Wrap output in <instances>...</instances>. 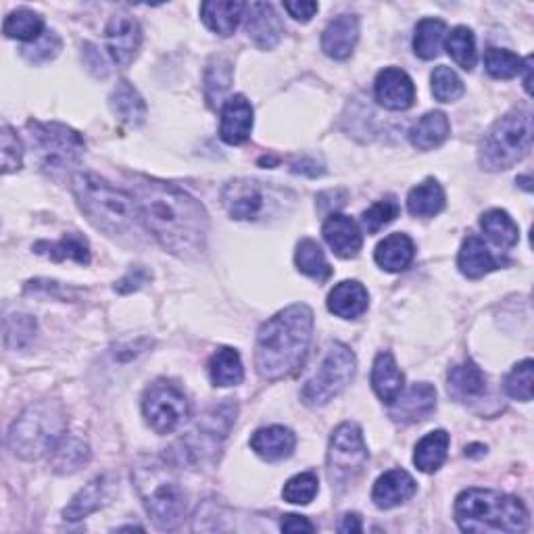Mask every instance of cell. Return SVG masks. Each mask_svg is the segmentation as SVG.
Returning <instances> with one entry per match:
<instances>
[{
    "label": "cell",
    "mask_w": 534,
    "mask_h": 534,
    "mask_svg": "<svg viewBox=\"0 0 534 534\" xmlns=\"http://www.w3.org/2000/svg\"><path fill=\"white\" fill-rule=\"evenodd\" d=\"M134 201L142 224L165 251L178 257H194L205 249L209 215L188 192L174 184L138 178Z\"/></svg>",
    "instance_id": "1"
},
{
    "label": "cell",
    "mask_w": 534,
    "mask_h": 534,
    "mask_svg": "<svg viewBox=\"0 0 534 534\" xmlns=\"http://www.w3.org/2000/svg\"><path fill=\"white\" fill-rule=\"evenodd\" d=\"M313 334V311L290 305L267 320L257 332L255 368L265 380H282L295 374L309 353Z\"/></svg>",
    "instance_id": "2"
},
{
    "label": "cell",
    "mask_w": 534,
    "mask_h": 534,
    "mask_svg": "<svg viewBox=\"0 0 534 534\" xmlns=\"http://www.w3.org/2000/svg\"><path fill=\"white\" fill-rule=\"evenodd\" d=\"M71 188L88 220L109 236H126L138 230L140 213L132 194L115 188L96 174H78Z\"/></svg>",
    "instance_id": "3"
},
{
    "label": "cell",
    "mask_w": 534,
    "mask_h": 534,
    "mask_svg": "<svg viewBox=\"0 0 534 534\" xmlns=\"http://www.w3.org/2000/svg\"><path fill=\"white\" fill-rule=\"evenodd\" d=\"M455 520L464 532H522L528 526V512L512 495L468 489L455 501Z\"/></svg>",
    "instance_id": "4"
},
{
    "label": "cell",
    "mask_w": 534,
    "mask_h": 534,
    "mask_svg": "<svg viewBox=\"0 0 534 534\" xmlns=\"http://www.w3.org/2000/svg\"><path fill=\"white\" fill-rule=\"evenodd\" d=\"M67 420L63 407L57 401H38L13 422L7 443L21 459H40L53 453L65 436Z\"/></svg>",
    "instance_id": "5"
},
{
    "label": "cell",
    "mask_w": 534,
    "mask_h": 534,
    "mask_svg": "<svg viewBox=\"0 0 534 534\" xmlns=\"http://www.w3.org/2000/svg\"><path fill=\"white\" fill-rule=\"evenodd\" d=\"M132 476L138 495L153 522L161 530H174L184 520L188 501L169 466L147 459L134 468Z\"/></svg>",
    "instance_id": "6"
},
{
    "label": "cell",
    "mask_w": 534,
    "mask_h": 534,
    "mask_svg": "<svg viewBox=\"0 0 534 534\" xmlns=\"http://www.w3.org/2000/svg\"><path fill=\"white\" fill-rule=\"evenodd\" d=\"M532 149V113L516 109L503 115L480 142V165L489 172L520 163Z\"/></svg>",
    "instance_id": "7"
},
{
    "label": "cell",
    "mask_w": 534,
    "mask_h": 534,
    "mask_svg": "<svg viewBox=\"0 0 534 534\" xmlns=\"http://www.w3.org/2000/svg\"><path fill=\"white\" fill-rule=\"evenodd\" d=\"M368 445L355 422H345L332 432L328 447V480L332 491L343 493L353 487L368 464Z\"/></svg>",
    "instance_id": "8"
},
{
    "label": "cell",
    "mask_w": 534,
    "mask_h": 534,
    "mask_svg": "<svg viewBox=\"0 0 534 534\" xmlns=\"http://www.w3.org/2000/svg\"><path fill=\"white\" fill-rule=\"evenodd\" d=\"M355 372H357L355 353L341 343H334L328 349L320 370L305 382L301 391V401L309 407H322L330 403L351 384Z\"/></svg>",
    "instance_id": "9"
},
{
    "label": "cell",
    "mask_w": 534,
    "mask_h": 534,
    "mask_svg": "<svg viewBox=\"0 0 534 534\" xmlns=\"http://www.w3.org/2000/svg\"><path fill=\"white\" fill-rule=\"evenodd\" d=\"M28 130L44 169H71L80 163L86 151V142L76 130L55 121L51 124L30 121Z\"/></svg>",
    "instance_id": "10"
},
{
    "label": "cell",
    "mask_w": 534,
    "mask_h": 534,
    "mask_svg": "<svg viewBox=\"0 0 534 534\" xmlns=\"http://www.w3.org/2000/svg\"><path fill=\"white\" fill-rule=\"evenodd\" d=\"M142 414L157 434H172L188 420L190 405L176 384L157 380L142 397Z\"/></svg>",
    "instance_id": "11"
},
{
    "label": "cell",
    "mask_w": 534,
    "mask_h": 534,
    "mask_svg": "<svg viewBox=\"0 0 534 534\" xmlns=\"http://www.w3.org/2000/svg\"><path fill=\"white\" fill-rule=\"evenodd\" d=\"M284 201L282 194L257 180H234L226 184L222 203L232 220L257 222L265 217L267 207H278Z\"/></svg>",
    "instance_id": "12"
},
{
    "label": "cell",
    "mask_w": 534,
    "mask_h": 534,
    "mask_svg": "<svg viewBox=\"0 0 534 534\" xmlns=\"http://www.w3.org/2000/svg\"><path fill=\"white\" fill-rule=\"evenodd\" d=\"M105 40L111 59L119 67H128L136 59L142 44L140 23L130 15H113L107 23Z\"/></svg>",
    "instance_id": "13"
},
{
    "label": "cell",
    "mask_w": 534,
    "mask_h": 534,
    "mask_svg": "<svg viewBox=\"0 0 534 534\" xmlns=\"http://www.w3.org/2000/svg\"><path fill=\"white\" fill-rule=\"evenodd\" d=\"M376 99L384 109L407 111L416 101V86L403 69L386 67L376 78Z\"/></svg>",
    "instance_id": "14"
},
{
    "label": "cell",
    "mask_w": 534,
    "mask_h": 534,
    "mask_svg": "<svg viewBox=\"0 0 534 534\" xmlns=\"http://www.w3.org/2000/svg\"><path fill=\"white\" fill-rule=\"evenodd\" d=\"M247 34L261 51H272L284 34V26L270 3L247 5Z\"/></svg>",
    "instance_id": "15"
},
{
    "label": "cell",
    "mask_w": 534,
    "mask_h": 534,
    "mask_svg": "<svg viewBox=\"0 0 534 534\" xmlns=\"http://www.w3.org/2000/svg\"><path fill=\"white\" fill-rule=\"evenodd\" d=\"M436 409V388L428 382L414 384L405 397L391 405V418L397 424H414L426 420Z\"/></svg>",
    "instance_id": "16"
},
{
    "label": "cell",
    "mask_w": 534,
    "mask_h": 534,
    "mask_svg": "<svg viewBox=\"0 0 534 534\" xmlns=\"http://www.w3.org/2000/svg\"><path fill=\"white\" fill-rule=\"evenodd\" d=\"M253 130V107L247 101V96L234 94L222 107V124H220V136L224 142L242 144L247 142Z\"/></svg>",
    "instance_id": "17"
},
{
    "label": "cell",
    "mask_w": 534,
    "mask_h": 534,
    "mask_svg": "<svg viewBox=\"0 0 534 534\" xmlns=\"http://www.w3.org/2000/svg\"><path fill=\"white\" fill-rule=\"evenodd\" d=\"M357 40H359L357 15L343 13V15L334 17L326 26V30L322 34V48L328 57L343 61V59L351 57V53L355 51Z\"/></svg>",
    "instance_id": "18"
},
{
    "label": "cell",
    "mask_w": 534,
    "mask_h": 534,
    "mask_svg": "<svg viewBox=\"0 0 534 534\" xmlns=\"http://www.w3.org/2000/svg\"><path fill=\"white\" fill-rule=\"evenodd\" d=\"M324 238L328 242V247L343 259H353L359 255L361 245H363V236L359 226L351 220L349 215L343 213H332L324 228Z\"/></svg>",
    "instance_id": "19"
},
{
    "label": "cell",
    "mask_w": 534,
    "mask_h": 534,
    "mask_svg": "<svg viewBox=\"0 0 534 534\" xmlns=\"http://www.w3.org/2000/svg\"><path fill=\"white\" fill-rule=\"evenodd\" d=\"M111 489H113V482L109 480V476H96L63 509V518L67 522H80L88 518L90 514L99 512L101 507L109 503Z\"/></svg>",
    "instance_id": "20"
},
{
    "label": "cell",
    "mask_w": 534,
    "mask_h": 534,
    "mask_svg": "<svg viewBox=\"0 0 534 534\" xmlns=\"http://www.w3.org/2000/svg\"><path fill=\"white\" fill-rule=\"evenodd\" d=\"M416 495V480L405 470L384 472L372 489V501L380 509H393Z\"/></svg>",
    "instance_id": "21"
},
{
    "label": "cell",
    "mask_w": 534,
    "mask_h": 534,
    "mask_svg": "<svg viewBox=\"0 0 534 534\" xmlns=\"http://www.w3.org/2000/svg\"><path fill=\"white\" fill-rule=\"evenodd\" d=\"M447 388H449V395L455 401H461V403L476 401L487 393V376L482 374V370L476 366L474 361L457 363V366L449 370Z\"/></svg>",
    "instance_id": "22"
},
{
    "label": "cell",
    "mask_w": 534,
    "mask_h": 534,
    "mask_svg": "<svg viewBox=\"0 0 534 534\" xmlns=\"http://www.w3.org/2000/svg\"><path fill=\"white\" fill-rule=\"evenodd\" d=\"M503 259H497L484 242L478 236H468L464 240V245H461V251L457 255V265H459V272L476 280L487 276L503 265Z\"/></svg>",
    "instance_id": "23"
},
{
    "label": "cell",
    "mask_w": 534,
    "mask_h": 534,
    "mask_svg": "<svg viewBox=\"0 0 534 534\" xmlns=\"http://www.w3.org/2000/svg\"><path fill=\"white\" fill-rule=\"evenodd\" d=\"M297 445V436L290 428L270 426L261 428L253 434L251 449L265 461H280L293 455Z\"/></svg>",
    "instance_id": "24"
},
{
    "label": "cell",
    "mask_w": 534,
    "mask_h": 534,
    "mask_svg": "<svg viewBox=\"0 0 534 534\" xmlns=\"http://www.w3.org/2000/svg\"><path fill=\"white\" fill-rule=\"evenodd\" d=\"M247 5L238 0H209L201 5V17L205 26L217 36H232L238 28L240 19L245 17Z\"/></svg>",
    "instance_id": "25"
},
{
    "label": "cell",
    "mask_w": 534,
    "mask_h": 534,
    "mask_svg": "<svg viewBox=\"0 0 534 534\" xmlns=\"http://www.w3.org/2000/svg\"><path fill=\"white\" fill-rule=\"evenodd\" d=\"M372 386L376 395L380 397L382 403L386 405H393L401 393H403V386H405V376L399 370L395 357L384 351L376 357L374 361V368H372Z\"/></svg>",
    "instance_id": "26"
},
{
    "label": "cell",
    "mask_w": 534,
    "mask_h": 534,
    "mask_svg": "<svg viewBox=\"0 0 534 534\" xmlns=\"http://www.w3.org/2000/svg\"><path fill=\"white\" fill-rule=\"evenodd\" d=\"M370 303L368 290L355 280H345L332 288L328 297V309L343 320H355L361 313H366Z\"/></svg>",
    "instance_id": "27"
},
{
    "label": "cell",
    "mask_w": 534,
    "mask_h": 534,
    "mask_svg": "<svg viewBox=\"0 0 534 534\" xmlns=\"http://www.w3.org/2000/svg\"><path fill=\"white\" fill-rule=\"evenodd\" d=\"M414 255H416L414 240H411L407 234L397 232L380 242L374 259L384 272L397 274V272L407 270L409 263L414 261Z\"/></svg>",
    "instance_id": "28"
},
{
    "label": "cell",
    "mask_w": 534,
    "mask_h": 534,
    "mask_svg": "<svg viewBox=\"0 0 534 534\" xmlns=\"http://www.w3.org/2000/svg\"><path fill=\"white\" fill-rule=\"evenodd\" d=\"M449 132L451 126L447 115L443 111H430L409 130V140L418 151H432L441 147L449 138Z\"/></svg>",
    "instance_id": "29"
},
{
    "label": "cell",
    "mask_w": 534,
    "mask_h": 534,
    "mask_svg": "<svg viewBox=\"0 0 534 534\" xmlns=\"http://www.w3.org/2000/svg\"><path fill=\"white\" fill-rule=\"evenodd\" d=\"M109 105L113 113L132 128L144 124V119H147V105H144L138 90L126 80L115 86Z\"/></svg>",
    "instance_id": "30"
},
{
    "label": "cell",
    "mask_w": 534,
    "mask_h": 534,
    "mask_svg": "<svg viewBox=\"0 0 534 534\" xmlns=\"http://www.w3.org/2000/svg\"><path fill=\"white\" fill-rule=\"evenodd\" d=\"M34 251L57 263L61 261H76L80 265L90 263L88 240L76 232L65 234L59 242H38V245H34Z\"/></svg>",
    "instance_id": "31"
},
{
    "label": "cell",
    "mask_w": 534,
    "mask_h": 534,
    "mask_svg": "<svg viewBox=\"0 0 534 534\" xmlns=\"http://www.w3.org/2000/svg\"><path fill=\"white\" fill-rule=\"evenodd\" d=\"M449 443H451V439L445 430H434V432L426 434L424 439L418 443L416 453H414L416 468L424 474L439 472L441 466L445 464V459H447Z\"/></svg>",
    "instance_id": "32"
},
{
    "label": "cell",
    "mask_w": 534,
    "mask_h": 534,
    "mask_svg": "<svg viewBox=\"0 0 534 534\" xmlns=\"http://www.w3.org/2000/svg\"><path fill=\"white\" fill-rule=\"evenodd\" d=\"M407 209L414 217H434L445 209V190L434 178L411 188L407 197Z\"/></svg>",
    "instance_id": "33"
},
{
    "label": "cell",
    "mask_w": 534,
    "mask_h": 534,
    "mask_svg": "<svg viewBox=\"0 0 534 534\" xmlns=\"http://www.w3.org/2000/svg\"><path fill=\"white\" fill-rule=\"evenodd\" d=\"M480 228L501 249H512L520 240L518 224L503 209H491L484 213L480 217Z\"/></svg>",
    "instance_id": "34"
},
{
    "label": "cell",
    "mask_w": 534,
    "mask_h": 534,
    "mask_svg": "<svg viewBox=\"0 0 534 534\" xmlns=\"http://www.w3.org/2000/svg\"><path fill=\"white\" fill-rule=\"evenodd\" d=\"M209 376L215 386H236L245 378V368L236 349L222 347L209 359Z\"/></svg>",
    "instance_id": "35"
},
{
    "label": "cell",
    "mask_w": 534,
    "mask_h": 534,
    "mask_svg": "<svg viewBox=\"0 0 534 534\" xmlns=\"http://www.w3.org/2000/svg\"><path fill=\"white\" fill-rule=\"evenodd\" d=\"M90 459L88 445L78 436H63L53 451V468L59 474H74L84 468Z\"/></svg>",
    "instance_id": "36"
},
{
    "label": "cell",
    "mask_w": 534,
    "mask_h": 534,
    "mask_svg": "<svg viewBox=\"0 0 534 534\" xmlns=\"http://www.w3.org/2000/svg\"><path fill=\"white\" fill-rule=\"evenodd\" d=\"M295 261H297L299 272L313 278V280L326 282L332 276V267L328 265L322 247L311 238H305L299 242Z\"/></svg>",
    "instance_id": "37"
},
{
    "label": "cell",
    "mask_w": 534,
    "mask_h": 534,
    "mask_svg": "<svg viewBox=\"0 0 534 534\" xmlns=\"http://www.w3.org/2000/svg\"><path fill=\"white\" fill-rule=\"evenodd\" d=\"M447 34V26L445 21L441 19H422L416 28V36H414V51L420 59H436L441 53V46H443V38Z\"/></svg>",
    "instance_id": "38"
},
{
    "label": "cell",
    "mask_w": 534,
    "mask_h": 534,
    "mask_svg": "<svg viewBox=\"0 0 534 534\" xmlns=\"http://www.w3.org/2000/svg\"><path fill=\"white\" fill-rule=\"evenodd\" d=\"M230 86H232V63L224 57H213L205 71V96L213 109L224 101Z\"/></svg>",
    "instance_id": "39"
},
{
    "label": "cell",
    "mask_w": 534,
    "mask_h": 534,
    "mask_svg": "<svg viewBox=\"0 0 534 534\" xmlns=\"http://www.w3.org/2000/svg\"><path fill=\"white\" fill-rule=\"evenodd\" d=\"M3 32L13 40L36 42L44 34V19L30 9H17L5 19Z\"/></svg>",
    "instance_id": "40"
},
{
    "label": "cell",
    "mask_w": 534,
    "mask_h": 534,
    "mask_svg": "<svg viewBox=\"0 0 534 534\" xmlns=\"http://www.w3.org/2000/svg\"><path fill=\"white\" fill-rule=\"evenodd\" d=\"M447 51L453 57V61L466 71H472L476 65V40H474V32L466 26H459L455 30H451V34L447 36Z\"/></svg>",
    "instance_id": "41"
},
{
    "label": "cell",
    "mask_w": 534,
    "mask_h": 534,
    "mask_svg": "<svg viewBox=\"0 0 534 534\" xmlns=\"http://www.w3.org/2000/svg\"><path fill=\"white\" fill-rule=\"evenodd\" d=\"M484 65H487V71L493 78L512 80V78L522 74L524 59H520L512 51H505V48L491 46L489 51L484 53Z\"/></svg>",
    "instance_id": "42"
},
{
    "label": "cell",
    "mask_w": 534,
    "mask_h": 534,
    "mask_svg": "<svg viewBox=\"0 0 534 534\" xmlns=\"http://www.w3.org/2000/svg\"><path fill=\"white\" fill-rule=\"evenodd\" d=\"M36 336V320L26 313H13L5 318V345L9 349H26Z\"/></svg>",
    "instance_id": "43"
},
{
    "label": "cell",
    "mask_w": 534,
    "mask_h": 534,
    "mask_svg": "<svg viewBox=\"0 0 534 534\" xmlns=\"http://www.w3.org/2000/svg\"><path fill=\"white\" fill-rule=\"evenodd\" d=\"M430 82H432L434 99L441 101V103H455L466 92L464 82H461V78L455 74V71L451 67H447V65L436 67L432 71Z\"/></svg>",
    "instance_id": "44"
},
{
    "label": "cell",
    "mask_w": 534,
    "mask_h": 534,
    "mask_svg": "<svg viewBox=\"0 0 534 534\" xmlns=\"http://www.w3.org/2000/svg\"><path fill=\"white\" fill-rule=\"evenodd\" d=\"M318 491H320L318 476L313 472H301L284 484L282 497L284 501L293 505H309L315 499V495H318Z\"/></svg>",
    "instance_id": "45"
},
{
    "label": "cell",
    "mask_w": 534,
    "mask_h": 534,
    "mask_svg": "<svg viewBox=\"0 0 534 534\" xmlns=\"http://www.w3.org/2000/svg\"><path fill=\"white\" fill-rule=\"evenodd\" d=\"M532 376H534V363L532 359L520 361L514 370L505 376V393L522 403L532 399Z\"/></svg>",
    "instance_id": "46"
},
{
    "label": "cell",
    "mask_w": 534,
    "mask_h": 534,
    "mask_svg": "<svg viewBox=\"0 0 534 534\" xmlns=\"http://www.w3.org/2000/svg\"><path fill=\"white\" fill-rule=\"evenodd\" d=\"M399 203L388 197V199H382L378 203H374L368 211H363V217H361V224L363 228L368 230V234H376L380 228L391 224L395 217H399Z\"/></svg>",
    "instance_id": "47"
},
{
    "label": "cell",
    "mask_w": 534,
    "mask_h": 534,
    "mask_svg": "<svg viewBox=\"0 0 534 534\" xmlns=\"http://www.w3.org/2000/svg\"><path fill=\"white\" fill-rule=\"evenodd\" d=\"M0 157H3V174L19 172L23 163V144L11 126H3V134H0Z\"/></svg>",
    "instance_id": "48"
},
{
    "label": "cell",
    "mask_w": 534,
    "mask_h": 534,
    "mask_svg": "<svg viewBox=\"0 0 534 534\" xmlns=\"http://www.w3.org/2000/svg\"><path fill=\"white\" fill-rule=\"evenodd\" d=\"M61 38L55 32H44L36 42L30 46H23L21 53L30 63H46L59 55Z\"/></svg>",
    "instance_id": "49"
},
{
    "label": "cell",
    "mask_w": 534,
    "mask_h": 534,
    "mask_svg": "<svg viewBox=\"0 0 534 534\" xmlns=\"http://www.w3.org/2000/svg\"><path fill=\"white\" fill-rule=\"evenodd\" d=\"M151 280V274L144 270L142 265H136L132 267V270L121 278L117 284H115V290L121 295H126V293H132V290H138L142 284H147Z\"/></svg>",
    "instance_id": "50"
},
{
    "label": "cell",
    "mask_w": 534,
    "mask_h": 534,
    "mask_svg": "<svg viewBox=\"0 0 534 534\" xmlns=\"http://www.w3.org/2000/svg\"><path fill=\"white\" fill-rule=\"evenodd\" d=\"M318 3H309V0H297V3H284V11L290 17H295L301 23H307L315 13H318Z\"/></svg>",
    "instance_id": "51"
},
{
    "label": "cell",
    "mask_w": 534,
    "mask_h": 534,
    "mask_svg": "<svg viewBox=\"0 0 534 534\" xmlns=\"http://www.w3.org/2000/svg\"><path fill=\"white\" fill-rule=\"evenodd\" d=\"M280 528L284 532H315V526L305 516H295V514L284 516Z\"/></svg>",
    "instance_id": "52"
},
{
    "label": "cell",
    "mask_w": 534,
    "mask_h": 534,
    "mask_svg": "<svg viewBox=\"0 0 534 534\" xmlns=\"http://www.w3.org/2000/svg\"><path fill=\"white\" fill-rule=\"evenodd\" d=\"M361 530H363V526H361V518L357 514H347L343 518V522L338 524V532H343V534H349V532L359 534Z\"/></svg>",
    "instance_id": "53"
}]
</instances>
